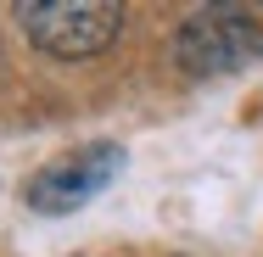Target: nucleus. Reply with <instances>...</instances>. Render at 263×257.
<instances>
[{
	"mask_svg": "<svg viewBox=\"0 0 263 257\" xmlns=\"http://www.w3.org/2000/svg\"><path fill=\"white\" fill-rule=\"evenodd\" d=\"M263 56V23L247 6H196L174 28V62L191 78H224Z\"/></svg>",
	"mask_w": 263,
	"mask_h": 257,
	"instance_id": "nucleus-1",
	"label": "nucleus"
},
{
	"mask_svg": "<svg viewBox=\"0 0 263 257\" xmlns=\"http://www.w3.org/2000/svg\"><path fill=\"white\" fill-rule=\"evenodd\" d=\"M23 34L56 62H84L118 45L123 6L118 0H23L17 6Z\"/></svg>",
	"mask_w": 263,
	"mask_h": 257,
	"instance_id": "nucleus-2",
	"label": "nucleus"
},
{
	"mask_svg": "<svg viewBox=\"0 0 263 257\" xmlns=\"http://www.w3.org/2000/svg\"><path fill=\"white\" fill-rule=\"evenodd\" d=\"M118 173H123V146L118 140H96V146H79V151L45 162L23 185V202L34 212H45V218H62V212H79L84 202H96Z\"/></svg>",
	"mask_w": 263,
	"mask_h": 257,
	"instance_id": "nucleus-3",
	"label": "nucleus"
}]
</instances>
